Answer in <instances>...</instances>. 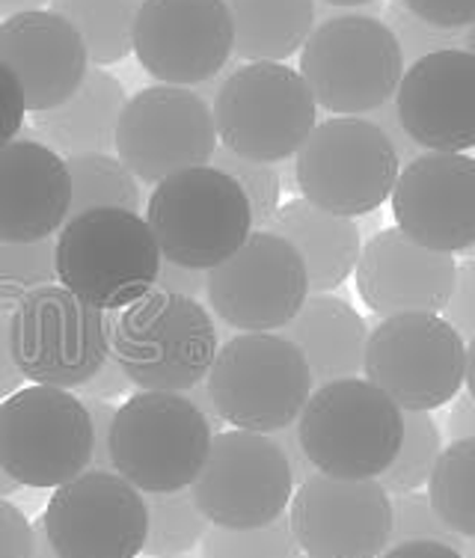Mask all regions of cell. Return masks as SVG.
Masks as SVG:
<instances>
[{"mask_svg":"<svg viewBox=\"0 0 475 558\" xmlns=\"http://www.w3.org/2000/svg\"><path fill=\"white\" fill-rule=\"evenodd\" d=\"M235 27V57L282 63L315 31V0H223Z\"/></svg>","mask_w":475,"mask_h":558,"instance_id":"obj_27","label":"cell"},{"mask_svg":"<svg viewBox=\"0 0 475 558\" xmlns=\"http://www.w3.org/2000/svg\"><path fill=\"white\" fill-rule=\"evenodd\" d=\"M268 437L277 442L282 454H285L289 470H292L294 487L306 482V478L315 473V466L309 463V458H306V451H303V446H301V437H297V425H289V428L273 430V434H268Z\"/></svg>","mask_w":475,"mask_h":558,"instance_id":"obj_46","label":"cell"},{"mask_svg":"<svg viewBox=\"0 0 475 558\" xmlns=\"http://www.w3.org/2000/svg\"><path fill=\"white\" fill-rule=\"evenodd\" d=\"M401 422H404V437H401L399 454L387 466V473L378 475L380 487L395 496L419 490L422 484L431 478L437 454L443 451V437L431 413L401 410Z\"/></svg>","mask_w":475,"mask_h":558,"instance_id":"obj_32","label":"cell"},{"mask_svg":"<svg viewBox=\"0 0 475 558\" xmlns=\"http://www.w3.org/2000/svg\"><path fill=\"white\" fill-rule=\"evenodd\" d=\"M60 558H137L149 517L143 494L113 470H84L54 487L42 517Z\"/></svg>","mask_w":475,"mask_h":558,"instance_id":"obj_16","label":"cell"},{"mask_svg":"<svg viewBox=\"0 0 475 558\" xmlns=\"http://www.w3.org/2000/svg\"><path fill=\"white\" fill-rule=\"evenodd\" d=\"M110 315V356L134 389L187 392L208 377L220 342L199 301L151 289L119 315Z\"/></svg>","mask_w":475,"mask_h":558,"instance_id":"obj_1","label":"cell"},{"mask_svg":"<svg viewBox=\"0 0 475 558\" xmlns=\"http://www.w3.org/2000/svg\"><path fill=\"white\" fill-rule=\"evenodd\" d=\"M146 223L167 262L194 270L217 268L253 232L244 191L211 163L173 172L155 184Z\"/></svg>","mask_w":475,"mask_h":558,"instance_id":"obj_6","label":"cell"},{"mask_svg":"<svg viewBox=\"0 0 475 558\" xmlns=\"http://www.w3.org/2000/svg\"><path fill=\"white\" fill-rule=\"evenodd\" d=\"M404 54L378 15H333L301 48V77L327 113L360 117L395 98Z\"/></svg>","mask_w":475,"mask_h":558,"instance_id":"obj_5","label":"cell"},{"mask_svg":"<svg viewBox=\"0 0 475 558\" xmlns=\"http://www.w3.org/2000/svg\"><path fill=\"white\" fill-rule=\"evenodd\" d=\"M211 437V425L184 392L137 389L110 425V463L141 494H173L194 484Z\"/></svg>","mask_w":475,"mask_h":558,"instance_id":"obj_4","label":"cell"},{"mask_svg":"<svg viewBox=\"0 0 475 558\" xmlns=\"http://www.w3.org/2000/svg\"><path fill=\"white\" fill-rule=\"evenodd\" d=\"M96 434L87 404L60 387H22L0 401V466L22 487L54 490L89 470Z\"/></svg>","mask_w":475,"mask_h":558,"instance_id":"obj_9","label":"cell"},{"mask_svg":"<svg viewBox=\"0 0 475 558\" xmlns=\"http://www.w3.org/2000/svg\"><path fill=\"white\" fill-rule=\"evenodd\" d=\"M363 375L401 410L431 413L464 387L466 342L431 312L389 315L368 333Z\"/></svg>","mask_w":475,"mask_h":558,"instance_id":"obj_12","label":"cell"},{"mask_svg":"<svg viewBox=\"0 0 475 558\" xmlns=\"http://www.w3.org/2000/svg\"><path fill=\"white\" fill-rule=\"evenodd\" d=\"M454 270L452 253L422 247L395 226L360 250L354 274L363 303L380 318H389L404 312H443L452 298Z\"/></svg>","mask_w":475,"mask_h":558,"instance_id":"obj_21","label":"cell"},{"mask_svg":"<svg viewBox=\"0 0 475 558\" xmlns=\"http://www.w3.org/2000/svg\"><path fill=\"white\" fill-rule=\"evenodd\" d=\"M125 89L105 69H87L72 96L42 113H33L36 140L60 158L101 151L110 155L117 146L119 113L125 108Z\"/></svg>","mask_w":475,"mask_h":558,"instance_id":"obj_25","label":"cell"},{"mask_svg":"<svg viewBox=\"0 0 475 558\" xmlns=\"http://www.w3.org/2000/svg\"><path fill=\"white\" fill-rule=\"evenodd\" d=\"M464 558H475V537H470L464 544Z\"/></svg>","mask_w":475,"mask_h":558,"instance_id":"obj_55","label":"cell"},{"mask_svg":"<svg viewBox=\"0 0 475 558\" xmlns=\"http://www.w3.org/2000/svg\"><path fill=\"white\" fill-rule=\"evenodd\" d=\"M292 535L313 558H378L389 547L392 499L378 478L313 473L292 494Z\"/></svg>","mask_w":475,"mask_h":558,"instance_id":"obj_18","label":"cell"},{"mask_svg":"<svg viewBox=\"0 0 475 558\" xmlns=\"http://www.w3.org/2000/svg\"><path fill=\"white\" fill-rule=\"evenodd\" d=\"M143 0H51V12L84 39L89 63L110 65L134 51V24Z\"/></svg>","mask_w":475,"mask_h":558,"instance_id":"obj_28","label":"cell"},{"mask_svg":"<svg viewBox=\"0 0 475 558\" xmlns=\"http://www.w3.org/2000/svg\"><path fill=\"white\" fill-rule=\"evenodd\" d=\"M206 389L220 422L273 434L301 416L313 392L303 354L280 333H241L217 348Z\"/></svg>","mask_w":475,"mask_h":558,"instance_id":"obj_7","label":"cell"},{"mask_svg":"<svg viewBox=\"0 0 475 558\" xmlns=\"http://www.w3.org/2000/svg\"><path fill=\"white\" fill-rule=\"evenodd\" d=\"M411 541H437L446 547H454L464 553V537L454 535L437 517V511L422 494H401L392 499V532H389V547L411 544Z\"/></svg>","mask_w":475,"mask_h":558,"instance_id":"obj_35","label":"cell"},{"mask_svg":"<svg viewBox=\"0 0 475 558\" xmlns=\"http://www.w3.org/2000/svg\"><path fill=\"white\" fill-rule=\"evenodd\" d=\"M65 170L72 179L69 217L87 215L93 208H122L134 215L143 208L141 184L113 155H101V151L72 155L65 158Z\"/></svg>","mask_w":475,"mask_h":558,"instance_id":"obj_29","label":"cell"},{"mask_svg":"<svg viewBox=\"0 0 475 558\" xmlns=\"http://www.w3.org/2000/svg\"><path fill=\"white\" fill-rule=\"evenodd\" d=\"M446 322L461 333V339L475 336V256L454 270L452 298L446 303Z\"/></svg>","mask_w":475,"mask_h":558,"instance_id":"obj_38","label":"cell"},{"mask_svg":"<svg viewBox=\"0 0 475 558\" xmlns=\"http://www.w3.org/2000/svg\"><path fill=\"white\" fill-rule=\"evenodd\" d=\"M175 558H184V556H175Z\"/></svg>","mask_w":475,"mask_h":558,"instance_id":"obj_58","label":"cell"},{"mask_svg":"<svg viewBox=\"0 0 475 558\" xmlns=\"http://www.w3.org/2000/svg\"><path fill=\"white\" fill-rule=\"evenodd\" d=\"M146 502V541H143V556L149 558H175L191 553L208 532L203 511L196 508L191 487L173 490V494H143Z\"/></svg>","mask_w":475,"mask_h":558,"instance_id":"obj_31","label":"cell"},{"mask_svg":"<svg viewBox=\"0 0 475 558\" xmlns=\"http://www.w3.org/2000/svg\"><path fill=\"white\" fill-rule=\"evenodd\" d=\"M199 544L203 558H294L301 553L285 514L259 529L208 526Z\"/></svg>","mask_w":475,"mask_h":558,"instance_id":"obj_33","label":"cell"},{"mask_svg":"<svg viewBox=\"0 0 475 558\" xmlns=\"http://www.w3.org/2000/svg\"><path fill=\"white\" fill-rule=\"evenodd\" d=\"M72 179L65 161L39 140L0 149V241L36 244L57 238L69 220Z\"/></svg>","mask_w":475,"mask_h":558,"instance_id":"obj_23","label":"cell"},{"mask_svg":"<svg viewBox=\"0 0 475 558\" xmlns=\"http://www.w3.org/2000/svg\"><path fill=\"white\" fill-rule=\"evenodd\" d=\"M206 294L223 324L241 333H273L309 298L303 258L285 238L249 232L241 247L206 274Z\"/></svg>","mask_w":475,"mask_h":558,"instance_id":"obj_15","label":"cell"},{"mask_svg":"<svg viewBox=\"0 0 475 558\" xmlns=\"http://www.w3.org/2000/svg\"><path fill=\"white\" fill-rule=\"evenodd\" d=\"M211 167L235 179L238 187L244 191L249 203L253 232H265L273 215H277V208H280L282 196V179L277 163L247 161V158H241L235 151L217 146L215 155H211Z\"/></svg>","mask_w":475,"mask_h":558,"instance_id":"obj_34","label":"cell"},{"mask_svg":"<svg viewBox=\"0 0 475 558\" xmlns=\"http://www.w3.org/2000/svg\"><path fill=\"white\" fill-rule=\"evenodd\" d=\"M446 428L452 440H464V437H475V401L470 396H461L449 410Z\"/></svg>","mask_w":475,"mask_h":558,"instance_id":"obj_48","label":"cell"},{"mask_svg":"<svg viewBox=\"0 0 475 558\" xmlns=\"http://www.w3.org/2000/svg\"><path fill=\"white\" fill-rule=\"evenodd\" d=\"M372 122L378 125L383 134L389 137V143H392V149H395V155H399L401 163L413 161L416 155H419V146L413 143L411 137H407V131L401 129L399 122V113H395V105L392 101H387V105H380L378 110H372Z\"/></svg>","mask_w":475,"mask_h":558,"instance_id":"obj_45","label":"cell"},{"mask_svg":"<svg viewBox=\"0 0 475 558\" xmlns=\"http://www.w3.org/2000/svg\"><path fill=\"white\" fill-rule=\"evenodd\" d=\"M0 558H33L31 520L0 496Z\"/></svg>","mask_w":475,"mask_h":558,"instance_id":"obj_41","label":"cell"},{"mask_svg":"<svg viewBox=\"0 0 475 558\" xmlns=\"http://www.w3.org/2000/svg\"><path fill=\"white\" fill-rule=\"evenodd\" d=\"M45 3H51V0H0V19H12V15H22V12L45 10Z\"/></svg>","mask_w":475,"mask_h":558,"instance_id":"obj_50","label":"cell"},{"mask_svg":"<svg viewBox=\"0 0 475 558\" xmlns=\"http://www.w3.org/2000/svg\"><path fill=\"white\" fill-rule=\"evenodd\" d=\"M464 43H466V51H473V54H475V24L470 27V31H466Z\"/></svg>","mask_w":475,"mask_h":558,"instance_id":"obj_54","label":"cell"},{"mask_svg":"<svg viewBox=\"0 0 475 558\" xmlns=\"http://www.w3.org/2000/svg\"><path fill=\"white\" fill-rule=\"evenodd\" d=\"M280 336H285L303 354L313 375V387L363 372L368 324L351 303L333 298L330 291L309 294Z\"/></svg>","mask_w":475,"mask_h":558,"instance_id":"obj_24","label":"cell"},{"mask_svg":"<svg viewBox=\"0 0 475 558\" xmlns=\"http://www.w3.org/2000/svg\"><path fill=\"white\" fill-rule=\"evenodd\" d=\"M0 63L22 84L27 113H42L75 93L89 69L87 48L72 24L51 10L3 19Z\"/></svg>","mask_w":475,"mask_h":558,"instance_id":"obj_22","label":"cell"},{"mask_svg":"<svg viewBox=\"0 0 475 558\" xmlns=\"http://www.w3.org/2000/svg\"><path fill=\"white\" fill-rule=\"evenodd\" d=\"M206 274L208 270L182 268V265H173V262L161 258V270H158V279H155V289L199 301L206 294Z\"/></svg>","mask_w":475,"mask_h":558,"instance_id":"obj_44","label":"cell"},{"mask_svg":"<svg viewBox=\"0 0 475 558\" xmlns=\"http://www.w3.org/2000/svg\"><path fill=\"white\" fill-rule=\"evenodd\" d=\"M470 253H473V256H475V244H473V247H470Z\"/></svg>","mask_w":475,"mask_h":558,"instance_id":"obj_56","label":"cell"},{"mask_svg":"<svg viewBox=\"0 0 475 558\" xmlns=\"http://www.w3.org/2000/svg\"><path fill=\"white\" fill-rule=\"evenodd\" d=\"M294 425L309 463L333 478H378L404 437L399 404L360 377L315 387Z\"/></svg>","mask_w":475,"mask_h":558,"instance_id":"obj_3","label":"cell"},{"mask_svg":"<svg viewBox=\"0 0 475 558\" xmlns=\"http://www.w3.org/2000/svg\"><path fill=\"white\" fill-rule=\"evenodd\" d=\"M392 105L422 151L475 149V54L443 48L413 60Z\"/></svg>","mask_w":475,"mask_h":558,"instance_id":"obj_20","label":"cell"},{"mask_svg":"<svg viewBox=\"0 0 475 558\" xmlns=\"http://www.w3.org/2000/svg\"><path fill=\"white\" fill-rule=\"evenodd\" d=\"M419 22L440 31H464L475 24V0H401Z\"/></svg>","mask_w":475,"mask_h":558,"instance_id":"obj_39","label":"cell"},{"mask_svg":"<svg viewBox=\"0 0 475 558\" xmlns=\"http://www.w3.org/2000/svg\"><path fill=\"white\" fill-rule=\"evenodd\" d=\"M184 396L191 398V401H194V408L199 410L203 416H206V422L211 425V430H215V434H220V425H223V422H220V416L215 413V404H211V398H208L206 380H203V384H196L194 389H187Z\"/></svg>","mask_w":475,"mask_h":558,"instance_id":"obj_49","label":"cell"},{"mask_svg":"<svg viewBox=\"0 0 475 558\" xmlns=\"http://www.w3.org/2000/svg\"><path fill=\"white\" fill-rule=\"evenodd\" d=\"M22 294L24 291L0 286V398H10L12 392H19L24 387V375L19 372L15 360H12L10 348L12 310H15V303H19Z\"/></svg>","mask_w":475,"mask_h":558,"instance_id":"obj_40","label":"cell"},{"mask_svg":"<svg viewBox=\"0 0 475 558\" xmlns=\"http://www.w3.org/2000/svg\"><path fill=\"white\" fill-rule=\"evenodd\" d=\"M294 558H313V556H294Z\"/></svg>","mask_w":475,"mask_h":558,"instance_id":"obj_57","label":"cell"},{"mask_svg":"<svg viewBox=\"0 0 475 558\" xmlns=\"http://www.w3.org/2000/svg\"><path fill=\"white\" fill-rule=\"evenodd\" d=\"M389 199L401 232L422 247L454 256L475 244V158L466 151H419Z\"/></svg>","mask_w":475,"mask_h":558,"instance_id":"obj_19","label":"cell"},{"mask_svg":"<svg viewBox=\"0 0 475 558\" xmlns=\"http://www.w3.org/2000/svg\"><path fill=\"white\" fill-rule=\"evenodd\" d=\"M378 558H464V553L437 541H411V544L387 547Z\"/></svg>","mask_w":475,"mask_h":558,"instance_id":"obj_47","label":"cell"},{"mask_svg":"<svg viewBox=\"0 0 475 558\" xmlns=\"http://www.w3.org/2000/svg\"><path fill=\"white\" fill-rule=\"evenodd\" d=\"M131 380L129 375L119 368V363L113 356H108L101 368H98L96 375L89 377L87 384H81L75 389L77 398H96V401H113V398H122V396H131Z\"/></svg>","mask_w":475,"mask_h":558,"instance_id":"obj_43","label":"cell"},{"mask_svg":"<svg viewBox=\"0 0 475 558\" xmlns=\"http://www.w3.org/2000/svg\"><path fill=\"white\" fill-rule=\"evenodd\" d=\"M321 3H330V7H363V3H375V0H321Z\"/></svg>","mask_w":475,"mask_h":558,"instance_id":"obj_53","label":"cell"},{"mask_svg":"<svg viewBox=\"0 0 475 558\" xmlns=\"http://www.w3.org/2000/svg\"><path fill=\"white\" fill-rule=\"evenodd\" d=\"M33 558H60L54 549H51V544H48V535H45L42 520L33 526Z\"/></svg>","mask_w":475,"mask_h":558,"instance_id":"obj_51","label":"cell"},{"mask_svg":"<svg viewBox=\"0 0 475 558\" xmlns=\"http://www.w3.org/2000/svg\"><path fill=\"white\" fill-rule=\"evenodd\" d=\"M54 238H45L36 244H7L0 241V286L19 291L54 286Z\"/></svg>","mask_w":475,"mask_h":558,"instance_id":"obj_36","label":"cell"},{"mask_svg":"<svg viewBox=\"0 0 475 558\" xmlns=\"http://www.w3.org/2000/svg\"><path fill=\"white\" fill-rule=\"evenodd\" d=\"M464 384L466 389H470V398L475 401V336L470 339V344H466V375H464Z\"/></svg>","mask_w":475,"mask_h":558,"instance_id":"obj_52","label":"cell"},{"mask_svg":"<svg viewBox=\"0 0 475 558\" xmlns=\"http://www.w3.org/2000/svg\"><path fill=\"white\" fill-rule=\"evenodd\" d=\"M191 494L211 526L259 529L285 514L294 482L285 454L268 434L232 428L211 437Z\"/></svg>","mask_w":475,"mask_h":558,"instance_id":"obj_13","label":"cell"},{"mask_svg":"<svg viewBox=\"0 0 475 558\" xmlns=\"http://www.w3.org/2000/svg\"><path fill=\"white\" fill-rule=\"evenodd\" d=\"M113 149L125 170L143 184L206 167L217 149L211 105L187 86H149L125 101Z\"/></svg>","mask_w":475,"mask_h":558,"instance_id":"obj_14","label":"cell"},{"mask_svg":"<svg viewBox=\"0 0 475 558\" xmlns=\"http://www.w3.org/2000/svg\"><path fill=\"white\" fill-rule=\"evenodd\" d=\"M265 232L285 238L297 250L313 294L339 289L354 274L356 258L363 250L360 226L351 217L330 215L306 199L280 205Z\"/></svg>","mask_w":475,"mask_h":558,"instance_id":"obj_26","label":"cell"},{"mask_svg":"<svg viewBox=\"0 0 475 558\" xmlns=\"http://www.w3.org/2000/svg\"><path fill=\"white\" fill-rule=\"evenodd\" d=\"M211 117L223 149L247 161L280 163L313 134L318 105L292 65L247 63L220 84Z\"/></svg>","mask_w":475,"mask_h":558,"instance_id":"obj_8","label":"cell"},{"mask_svg":"<svg viewBox=\"0 0 475 558\" xmlns=\"http://www.w3.org/2000/svg\"><path fill=\"white\" fill-rule=\"evenodd\" d=\"M428 502L454 535L475 537V437L452 440L437 454Z\"/></svg>","mask_w":475,"mask_h":558,"instance_id":"obj_30","label":"cell"},{"mask_svg":"<svg viewBox=\"0 0 475 558\" xmlns=\"http://www.w3.org/2000/svg\"><path fill=\"white\" fill-rule=\"evenodd\" d=\"M161 258L149 223L122 208L69 217L54 238L57 282L101 312H119L146 298Z\"/></svg>","mask_w":475,"mask_h":558,"instance_id":"obj_2","label":"cell"},{"mask_svg":"<svg viewBox=\"0 0 475 558\" xmlns=\"http://www.w3.org/2000/svg\"><path fill=\"white\" fill-rule=\"evenodd\" d=\"M401 161L383 131L363 117L315 125L294 155V187L306 203L339 217H360L387 203Z\"/></svg>","mask_w":475,"mask_h":558,"instance_id":"obj_10","label":"cell"},{"mask_svg":"<svg viewBox=\"0 0 475 558\" xmlns=\"http://www.w3.org/2000/svg\"><path fill=\"white\" fill-rule=\"evenodd\" d=\"M387 27L395 33V39H399L401 54H404V65H411L413 60L431 54V51L454 48V31H440V27H431V24L419 22L413 12L404 10L401 0H395V3L389 7Z\"/></svg>","mask_w":475,"mask_h":558,"instance_id":"obj_37","label":"cell"},{"mask_svg":"<svg viewBox=\"0 0 475 558\" xmlns=\"http://www.w3.org/2000/svg\"><path fill=\"white\" fill-rule=\"evenodd\" d=\"M134 54L158 84L196 86L227 72L235 27L223 0H143Z\"/></svg>","mask_w":475,"mask_h":558,"instance_id":"obj_17","label":"cell"},{"mask_svg":"<svg viewBox=\"0 0 475 558\" xmlns=\"http://www.w3.org/2000/svg\"><path fill=\"white\" fill-rule=\"evenodd\" d=\"M110 312L81 303L57 282L24 291L12 310V360L24 380L77 389L110 356Z\"/></svg>","mask_w":475,"mask_h":558,"instance_id":"obj_11","label":"cell"},{"mask_svg":"<svg viewBox=\"0 0 475 558\" xmlns=\"http://www.w3.org/2000/svg\"><path fill=\"white\" fill-rule=\"evenodd\" d=\"M24 113L27 105H24L22 84L15 81L10 65L0 63V149L19 137V131L24 129Z\"/></svg>","mask_w":475,"mask_h":558,"instance_id":"obj_42","label":"cell"}]
</instances>
